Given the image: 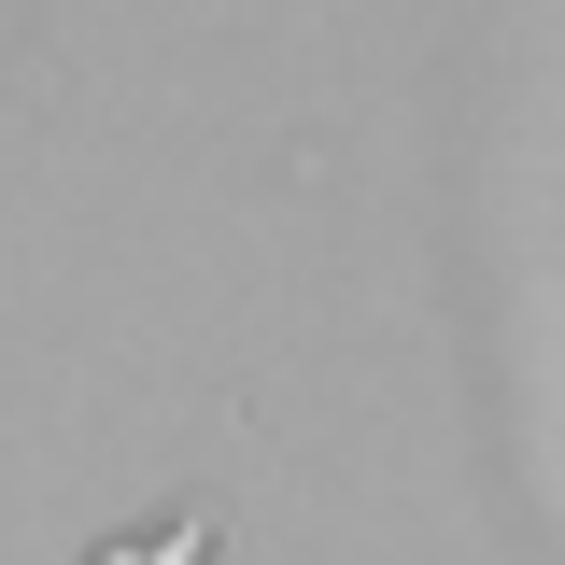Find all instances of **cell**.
I'll use <instances>...</instances> for the list:
<instances>
[{"instance_id":"1","label":"cell","mask_w":565,"mask_h":565,"mask_svg":"<svg viewBox=\"0 0 565 565\" xmlns=\"http://www.w3.org/2000/svg\"><path fill=\"white\" fill-rule=\"evenodd\" d=\"M99 565H226V494H184L170 523H141V537H114Z\"/></svg>"}]
</instances>
